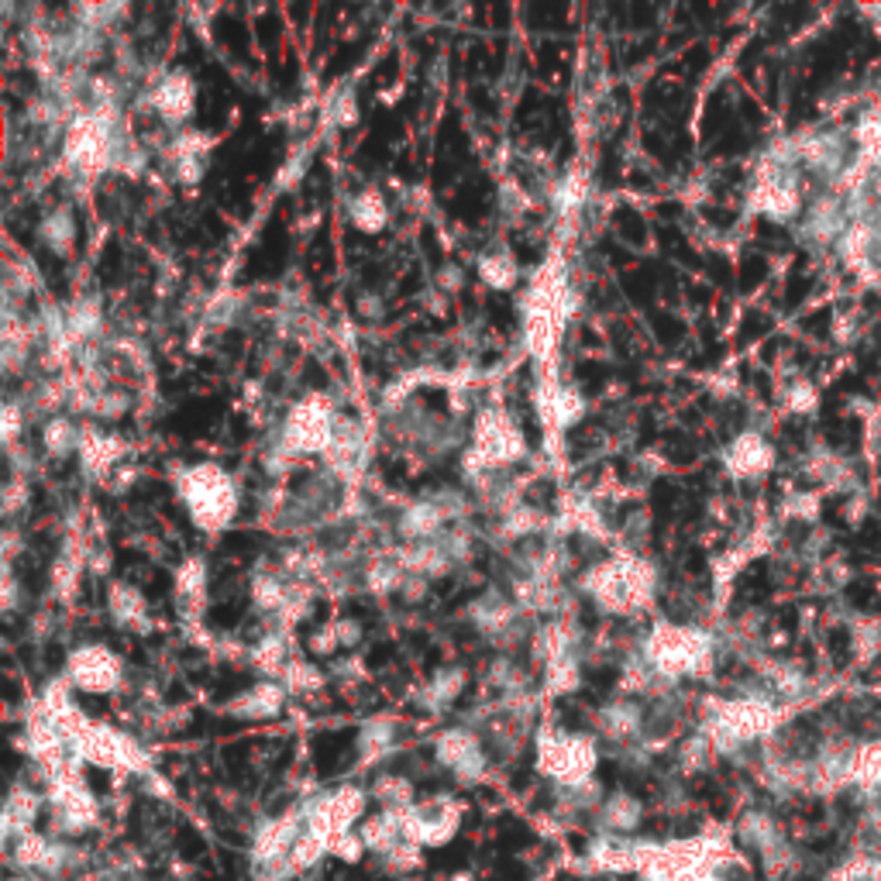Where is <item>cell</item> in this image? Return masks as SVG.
<instances>
[{"label": "cell", "instance_id": "1", "mask_svg": "<svg viewBox=\"0 0 881 881\" xmlns=\"http://www.w3.org/2000/svg\"><path fill=\"white\" fill-rule=\"evenodd\" d=\"M572 310H575V293L569 287L565 266H561L558 259H548L531 276V287H527L523 303H520L523 348L538 366H548L554 359Z\"/></svg>", "mask_w": 881, "mask_h": 881}, {"label": "cell", "instance_id": "2", "mask_svg": "<svg viewBox=\"0 0 881 881\" xmlns=\"http://www.w3.org/2000/svg\"><path fill=\"white\" fill-rule=\"evenodd\" d=\"M579 589L592 603L610 617H633L644 613L654 603L658 592V572L648 558L641 554H620L603 565L589 569L579 579Z\"/></svg>", "mask_w": 881, "mask_h": 881}, {"label": "cell", "instance_id": "3", "mask_svg": "<svg viewBox=\"0 0 881 881\" xmlns=\"http://www.w3.org/2000/svg\"><path fill=\"white\" fill-rule=\"evenodd\" d=\"M638 654L654 668V675H661L668 685H675L679 679H702L713 672L717 641L713 633L699 627L661 620L651 627V633L641 638Z\"/></svg>", "mask_w": 881, "mask_h": 881}, {"label": "cell", "instance_id": "4", "mask_svg": "<svg viewBox=\"0 0 881 881\" xmlns=\"http://www.w3.org/2000/svg\"><path fill=\"white\" fill-rule=\"evenodd\" d=\"M176 497H180L187 517L193 520L197 531L203 534H221L234 523L241 497L238 482L231 479L228 469L214 462H197L176 472Z\"/></svg>", "mask_w": 881, "mask_h": 881}, {"label": "cell", "instance_id": "5", "mask_svg": "<svg viewBox=\"0 0 881 881\" xmlns=\"http://www.w3.org/2000/svg\"><path fill=\"white\" fill-rule=\"evenodd\" d=\"M527 454L523 434L513 424V417L507 410H479L475 424H472V444L462 458V472L465 479H479L489 472H510V465H517L520 458Z\"/></svg>", "mask_w": 881, "mask_h": 881}, {"label": "cell", "instance_id": "6", "mask_svg": "<svg viewBox=\"0 0 881 881\" xmlns=\"http://www.w3.org/2000/svg\"><path fill=\"white\" fill-rule=\"evenodd\" d=\"M338 410H334V400L324 397V393H310L303 397L300 403L290 407L283 428L276 434V451L287 454V458H303V454H321L331 448L334 434H338Z\"/></svg>", "mask_w": 881, "mask_h": 881}, {"label": "cell", "instance_id": "7", "mask_svg": "<svg viewBox=\"0 0 881 881\" xmlns=\"http://www.w3.org/2000/svg\"><path fill=\"white\" fill-rule=\"evenodd\" d=\"M599 764L595 740L585 733H565L544 727L538 733V768L548 779H554L561 789H579L592 782V771Z\"/></svg>", "mask_w": 881, "mask_h": 881}, {"label": "cell", "instance_id": "8", "mask_svg": "<svg viewBox=\"0 0 881 881\" xmlns=\"http://www.w3.org/2000/svg\"><path fill=\"white\" fill-rule=\"evenodd\" d=\"M62 679L77 692H90V695L118 692L124 682V661L108 644H80L69 651Z\"/></svg>", "mask_w": 881, "mask_h": 881}, {"label": "cell", "instance_id": "9", "mask_svg": "<svg viewBox=\"0 0 881 881\" xmlns=\"http://www.w3.org/2000/svg\"><path fill=\"white\" fill-rule=\"evenodd\" d=\"M469 623L489 638L492 644L500 648H510L520 641V630H523V610L513 603V599L500 589H489L482 592L479 599L469 603Z\"/></svg>", "mask_w": 881, "mask_h": 881}, {"label": "cell", "instance_id": "10", "mask_svg": "<svg viewBox=\"0 0 881 881\" xmlns=\"http://www.w3.org/2000/svg\"><path fill=\"white\" fill-rule=\"evenodd\" d=\"M369 465V434L359 420L341 417L338 420V434L331 448L324 451V469L334 482H359V475Z\"/></svg>", "mask_w": 881, "mask_h": 881}, {"label": "cell", "instance_id": "11", "mask_svg": "<svg viewBox=\"0 0 881 881\" xmlns=\"http://www.w3.org/2000/svg\"><path fill=\"white\" fill-rule=\"evenodd\" d=\"M149 108L159 114L162 124L180 128L193 118L197 108V83L187 69H169L149 90Z\"/></svg>", "mask_w": 881, "mask_h": 881}, {"label": "cell", "instance_id": "12", "mask_svg": "<svg viewBox=\"0 0 881 881\" xmlns=\"http://www.w3.org/2000/svg\"><path fill=\"white\" fill-rule=\"evenodd\" d=\"M538 413H541V424L554 434L575 428L579 420L585 417V397L579 393V386L572 382H558L554 376L541 379L538 386Z\"/></svg>", "mask_w": 881, "mask_h": 881}, {"label": "cell", "instance_id": "13", "mask_svg": "<svg viewBox=\"0 0 881 881\" xmlns=\"http://www.w3.org/2000/svg\"><path fill=\"white\" fill-rule=\"evenodd\" d=\"M434 754L458 782H479L485 771V751L479 744V737L465 727L444 730L434 744Z\"/></svg>", "mask_w": 881, "mask_h": 881}, {"label": "cell", "instance_id": "14", "mask_svg": "<svg viewBox=\"0 0 881 881\" xmlns=\"http://www.w3.org/2000/svg\"><path fill=\"white\" fill-rule=\"evenodd\" d=\"M207 156H210V134L203 131H180L172 134L162 149V166H169L172 180L193 187L203 180L207 172Z\"/></svg>", "mask_w": 881, "mask_h": 881}, {"label": "cell", "instance_id": "15", "mask_svg": "<svg viewBox=\"0 0 881 881\" xmlns=\"http://www.w3.org/2000/svg\"><path fill=\"white\" fill-rule=\"evenodd\" d=\"M771 465H774V448H771L761 434H754V431L733 438V441L723 448V469H727V475H733V479H758V475H764Z\"/></svg>", "mask_w": 881, "mask_h": 881}, {"label": "cell", "instance_id": "16", "mask_svg": "<svg viewBox=\"0 0 881 881\" xmlns=\"http://www.w3.org/2000/svg\"><path fill=\"white\" fill-rule=\"evenodd\" d=\"M448 517L441 513V507L428 497H420L413 503L403 507V513L397 517V534L403 538V544H428V541H438L444 531H448Z\"/></svg>", "mask_w": 881, "mask_h": 881}, {"label": "cell", "instance_id": "17", "mask_svg": "<svg viewBox=\"0 0 881 881\" xmlns=\"http://www.w3.org/2000/svg\"><path fill=\"white\" fill-rule=\"evenodd\" d=\"M207 561L200 554L187 558L176 572V613L183 623H200L207 610Z\"/></svg>", "mask_w": 881, "mask_h": 881}, {"label": "cell", "instance_id": "18", "mask_svg": "<svg viewBox=\"0 0 881 881\" xmlns=\"http://www.w3.org/2000/svg\"><path fill=\"white\" fill-rule=\"evenodd\" d=\"M128 454L124 438L118 434H103V431H83L80 441V465L90 479L108 482L111 472H118V462Z\"/></svg>", "mask_w": 881, "mask_h": 881}, {"label": "cell", "instance_id": "19", "mask_svg": "<svg viewBox=\"0 0 881 881\" xmlns=\"http://www.w3.org/2000/svg\"><path fill=\"white\" fill-rule=\"evenodd\" d=\"M287 695H290V692L283 689V682L262 679L259 685L238 692V695L228 702V717H234V720H269V717H276L279 710H283Z\"/></svg>", "mask_w": 881, "mask_h": 881}, {"label": "cell", "instance_id": "20", "mask_svg": "<svg viewBox=\"0 0 881 881\" xmlns=\"http://www.w3.org/2000/svg\"><path fill=\"white\" fill-rule=\"evenodd\" d=\"M108 613H111V623L128 630V633H149L152 630V613H149L146 595L138 592L131 582H114L108 589Z\"/></svg>", "mask_w": 881, "mask_h": 881}, {"label": "cell", "instance_id": "21", "mask_svg": "<svg viewBox=\"0 0 881 881\" xmlns=\"http://www.w3.org/2000/svg\"><path fill=\"white\" fill-rule=\"evenodd\" d=\"M589 190H592L589 169L582 162H572L554 180V187H551V207H554V214L561 221H575L582 210H585V203H589Z\"/></svg>", "mask_w": 881, "mask_h": 881}, {"label": "cell", "instance_id": "22", "mask_svg": "<svg viewBox=\"0 0 881 881\" xmlns=\"http://www.w3.org/2000/svg\"><path fill=\"white\" fill-rule=\"evenodd\" d=\"M595 727L603 737L627 744V740H638L644 730V707L638 699H613L603 710L595 713Z\"/></svg>", "mask_w": 881, "mask_h": 881}, {"label": "cell", "instance_id": "23", "mask_svg": "<svg viewBox=\"0 0 881 881\" xmlns=\"http://www.w3.org/2000/svg\"><path fill=\"white\" fill-rule=\"evenodd\" d=\"M249 664L256 668L262 679H276V682L283 679L287 664H290V638H287V630L276 627V630L262 633V638L249 651Z\"/></svg>", "mask_w": 881, "mask_h": 881}, {"label": "cell", "instance_id": "24", "mask_svg": "<svg viewBox=\"0 0 881 881\" xmlns=\"http://www.w3.org/2000/svg\"><path fill=\"white\" fill-rule=\"evenodd\" d=\"M66 328H69V338H73L77 348L90 344L103 331V303H100V297L87 293V297H77L73 303H69L66 307Z\"/></svg>", "mask_w": 881, "mask_h": 881}, {"label": "cell", "instance_id": "25", "mask_svg": "<svg viewBox=\"0 0 881 881\" xmlns=\"http://www.w3.org/2000/svg\"><path fill=\"white\" fill-rule=\"evenodd\" d=\"M465 682H469V672L462 664H448V668H441V672H434V679L420 689V707L424 710H431V713H441V710H448L451 702L462 695V689H465Z\"/></svg>", "mask_w": 881, "mask_h": 881}, {"label": "cell", "instance_id": "26", "mask_svg": "<svg viewBox=\"0 0 881 881\" xmlns=\"http://www.w3.org/2000/svg\"><path fill=\"white\" fill-rule=\"evenodd\" d=\"M348 221L366 234H379L386 224H390V203H386V197L379 190L366 187L348 200Z\"/></svg>", "mask_w": 881, "mask_h": 881}, {"label": "cell", "instance_id": "27", "mask_svg": "<svg viewBox=\"0 0 881 881\" xmlns=\"http://www.w3.org/2000/svg\"><path fill=\"white\" fill-rule=\"evenodd\" d=\"M39 241L56 256H69L77 244V218L69 207H52L39 221Z\"/></svg>", "mask_w": 881, "mask_h": 881}, {"label": "cell", "instance_id": "28", "mask_svg": "<svg viewBox=\"0 0 881 881\" xmlns=\"http://www.w3.org/2000/svg\"><path fill=\"white\" fill-rule=\"evenodd\" d=\"M475 272H479V279H482L489 290H513L520 283V262L507 249H489V252H482Z\"/></svg>", "mask_w": 881, "mask_h": 881}, {"label": "cell", "instance_id": "29", "mask_svg": "<svg viewBox=\"0 0 881 881\" xmlns=\"http://www.w3.org/2000/svg\"><path fill=\"white\" fill-rule=\"evenodd\" d=\"M80 441H83V431L69 417H49L46 420L42 448L49 458H56V462H62V458H69V454H80Z\"/></svg>", "mask_w": 881, "mask_h": 881}, {"label": "cell", "instance_id": "30", "mask_svg": "<svg viewBox=\"0 0 881 881\" xmlns=\"http://www.w3.org/2000/svg\"><path fill=\"white\" fill-rule=\"evenodd\" d=\"M34 290H39V269H34V262L24 256L18 259L11 256L4 266V300L18 307V300H28Z\"/></svg>", "mask_w": 881, "mask_h": 881}, {"label": "cell", "instance_id": "31", "mask_svg": "<svg viewBox=\"0 0 881 881\" xmlns=\"http://www.w3.org/2000/svg\"><path fill=\"white\" fill-rule=\"evenodd\" d=\"M551 517L534 510V507H513L503 513V523H500V534L503 538H531V534H541V531H551Z\"/></svg>", "mask_w": 881, "mask_h": 881}, {"label": "cell", "instance_id": "32", "mask_svg": "<svg viewBox=\"0 0 881 881\" xmlns=\"http://www.w3.org/2000/svg\"><path fill=\"white\" fill-rule=\"evenodd\" d=\"M599 820H603L607 830H633L641 823V802L627 792H613L599 809Z\"/></svg>", "mask_w": 881, "mask_h": 881}, {"label": "cell", "instance_id": "33", "mask_svg": "<svg viewBox=\"0 0 881 881\" xmlns=\"http://www.w3.org/2000/svg\"><path fill=\"white\" fill-rule=\"evenodd\" d=\"M359 121V100H356V90L348 83H341L328 100H324V128L331 131H341V128H351Z\"/></svg>", "mask_w": 881, "mask_h": 881}, {"label": "cell", "instance_id": "34", "mask_svg": "<svg viewBox=\"0 0 881 881\" xmlns=\"http://www.w3.org/2000/svg\"><path fill=\"white\" fill-rule=\"evenodd\" d=\"M393 740H397V720L393 717H372L362 727L359 748H362L366 761H376V758H382L386 751L393 748Z\"/></svg>", "mask_w": 881, "mask_h": 881}, {"label": "cell", "instance_id": "35", "mask_svg": "<svg viewBox=\"0 0 881 881\" xmlns=\"http://www.w3.org/2000/svg\"><path fill=\"white\" fill-rule=\"evenodd\" d=\"M403 582H407V569L400 561L390 554V558H379L376 565L366 569V589L376 592V595H390V592H403Z\"/></svg>", "mask_w": 881, "mask_h": 881}, {"label": "cell", "instance_id": "36", "mask_svg": "<svg viewBox=\"0 0 881 881\" xmlns=\"http://www.w3.org/2000/svg\"><path fill=\"white\" fill-rule=\"evenodd\" d=\"M124 14H128V4H73L69 8V18H73L77 24H87V28L103 31V34H108Z\"/></svg>", "mask_w": 881, "mask_h": 881}, {"label": "cell", "instance_id": "37", "mask_svg": "<svg viewBox=\"0 0 881 881\" xmlns=\"http://www.w3.org/2000/svg\"><path fill=\"white\" fill-rule=\"evenodd\" d=\"M83 569H87V551L83 554H77L73 548H69L56 565H52V589H56V595H73L77 592V582H80V575H83Z\"/></svg>", "mask_w": 881, "mask_h": 881}, {"label": "cell", "instance_id": "38", "mask_svg": "<svg viewBox=\"0 0 881 881\" xmlns=\"http://www.w3.org/2000/svg\"><path fill=\"white\" fill-rule=\"evenodd\" d=\"M279 682H283L287 692H317L324 689V672L313 661H290Z\"/></svg>", "mask_w": 881, "mask_h": 881}, {"label": "cell", "instance_id": "39", "mask_svg": "<svg viewBox=\"0 0 881 881\" xmlns=\"http://www.w3.org/2000/svg\"><path fill=\"white\" fill-rule=\"evenodd\" d=\"M24 424H28V407L21 400H8L4 410H0V438H4V448L18 444Z\"/></svg>", "mask_w": 881, "mask_h": 881}, {"label": "cell", "instance_id": "40", "mask_svg": "<svg viewBox=\"0 0 881 881\" xmlns=\"http://www.w3.org/2000/svg\"><path fill=\"white\" fill-rule=\"evenodd\" d=\"M24 507H28V482L18 479V475H11L8 485H4V503H0V510H4L8 520H14L18 510H24Z\"/></svg>", "mask_w": 881, "mask_h": 881}, {"label": "cell", "instance_id": "41", "mask_svg": "<svg viewBox=\"0 0 881 881\" xmlns=\"http://www.w3.org/2000/svg\"><path fill=\"white\" fill-rule=\"evenodd\" d=\"M307 166H310V149H307V152H293V156L287 159V166L279 169V190H293V187L303 180Z\"/></svg>", "mask_w": 881, "mask_h": 881}, {"label": "cell", "instance_id": "42", "mask_svg": "<svg viewBox=\"0 0 881 881\" xmlns=\"http://www.w3.org/2000/svg\"><path fill=\"white\" fill-rule=\"evenodd\" d=\"M0 607H4L8 617L21 607V589H18V579H14L11 565H4V579H0Z\"/></svg>", "mask_w": 881, "mask_h": 881}, {"label": "cell", "instance_id": "43", "mask_svg": "<svg viewBox=\"0 0 881 881\" xmlns=\"http://www.w3.org/2000/svg\"><path fill=\"white\" fill-rule=\"evenodd\" d=\"M341 648V641H338V633H334V623H328V627H321L310 638V651L313 654H321V658H328V654H334Z\"/></svg>", "mask_w": 881, "mask_h": 881}, {"label": "cell", "instance_id": "44", "mask_svg": "<svg viewBox=\"0 0 881 881\" xmlns=\"http://www.w3.org/2000/svg\"><path fill=\"white\" fill-rule=\"evenodd\" d=\"M334 633H338L341 648H351V644L362 641V623L351 620V617H341V620H334Z\"/></svg>", "mask_w": 881, "mask_h": 881}, {"label": "cell", "instance_id": "45", "mask_svg": "<svg viewBox=\"0 0 881 881\" xmlns=\"http://www.w3.org/2000/svg\"><path fill=\"white\" fill-rule=\"evenodd\" d=\"M813 403H817V393H813V390H809V386H805V382L792 386V393H789V407H792V410H809V407H813Z\"/></svg>", "mask_w": 881, "mask_h": 881}]
</instances>
